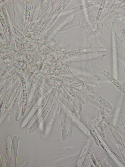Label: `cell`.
<instances>
[{
  "instance_id": "obj_6",
  "label": "cell",
  "mask_w": 125,
  "mask_h": 167,
  "mask_svg": "<svg viewBox=\"0 0 125 167\" xmlns=\"http://www.w3.org/2000/svg\"><path fill=\"white\" fill-rule=\"evenodd\" d=\"M83 6H80L73 8L70 9L68 10L62 12L63 14H66L71 13H73L79 11L83 9Z\"/></svg>"
},
{
  "instance_id": "obj_5",
  "label": "cell",
  "mask_w": 125,
  "mask_h": 167,
  "mask_svg": "<svg viewBox=\"0 0 125 167\" xmlns=\"http://www.w3.org/2000/svg\"><path fill=\"white\" fill-rule=\"evenodd\" d=\"M10 145V142H9L7 143L2 155V160L3 164H5L9 151Z\"/></svg>"
},
{
  "instance_id": "obj_4",
  "label": "cell",
  "mask_w": 125,
  "mask_h": 167,
  "mask_svg": "<svg viewBox=\"0 0 125 167\" xmlns=\"http://www.w3.org/2000/svg\"><path fill=\"white\" fill-rule=\"evenodd\" d=\"M85 19L82 18L74 20L64 25L61 28V30H64L70 28L84 21Z\"/></svg>"
},
{
  "instance_id": "obj_2",
  "label": "cell",
  "mask_w": 125,
  "mask_h": 167,
  "mask_svg": "<svg viewBox=\"0 0 125 167\" xmlns=\"http://www.w3.org/2000/svg\"><path fill=\"white\" fill-rule=\"evenodd\" d=\"M18 145V138L16 136H15L12 140L10 153V165L12 167H15L16 166Z\"/></svg>"
},
{
  "instance_id": "obj_8",
  "label": "cell",
  "mask_w": 125,
  "mask_h": 167,
  "mask_svg": "<svg viewBox=\"0 0 125 167\" xmlns=\"http://www.w3.org/2000/svg\"></svg>"
},
{
  "instance_id": "obj_7",
  "label": "cell",
  "mask_w": 125,
  "mask_h": 167,
  "mask_svg": "<svg viewBox=\"0 0 125 167\" xmlns=\"http://www.w3.org/2000/svg\"><path fill=\"white\" fill-rule=\"evenodd\" d=\"M81 50V49H78L76 50L71 52H69L67 54L68 56H70L73 55H74L79 52H80Z\"/></svg>"
},
{
  "instance_id": "obj_1",
  "label": "cell",
  "mask_w": 125,
  "mask_h": 167,
  "mask_svg": "<svg viewBox=\"0 0 125 167\" xmlns=\"http://www.w3.org/2000/svg\"><path fill=\"white\" fill-rule=\"evenodd\" d=\"M95 65L98 69L117 88L125 95V89L107 70L99 64L96 63Z\"/></svg>"
},
{
  "instance_id": "obj_3",
  "label": "cell",
  "mask_w": 125,
  "mask_h": 167,
  "mask_svg": "<svg viewBox=\"0 0 125 167\" xmlns=\"http://www.w3.org/2000/svg\"><path fill=\"white\" fill-rule=\"evenodd\" d=\"M91 96L105 107L110 109H113V107L111 104L99 95L97 94H95L91 95Z\"/></svg>"
}]
</instances>
